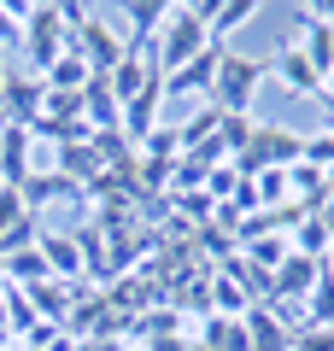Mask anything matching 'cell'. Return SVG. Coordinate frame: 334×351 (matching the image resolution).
Instances as JSON below:
<instances>
[{
  "mask_svg": "<svg viewBox=\"0 0 334 351\" xmlns=\"http://www.w3.org/2000/svg\"><path fill=\"white\" fill-rule=\"evenodd\" d=\"M205 12H211V0H199V6H170V12H164V29H159V41H153V59H159V76L182 71L188 59H199V53L211 47Z\"/></svg>",
  "mask_w": 334,
  "mask_h": 351,
  "instance_id": "1",
  "label": "cell"
},
{
  "mask_svg": "<svg viewBox=\"0 0 334 351\" xmlns=\"http://www.w3.org/2000/svg\"><path fill=\"white\" fill-rule=\"evenodd\" d=\"M18 47H24V59H30V76H47L53 64L71 53V36H65V24H59V6H36V0H30Z\"/></svg>",
  "mask_w": 334,
  "mask_h": 351,
  "instance_id": "3",
  "label": "cell"
},
{
  "mask_svg": "<svg viewBox=\"0 0 334 351\" xmlns=\"http://www.w3.org/2000/svg\"><path fill=\"white\" fill-rule=\"evenodd\" d=\"M317 269H322L317 258H299V252H287V258L276 263V276H270V293H276V299H305L311 281H317Z\"/></svg>",
  "mask_w": 334,
  "mask_h": 351,
  "instance_id": "10",
  "label": "cell"
},
{
  "mask_svg": "<svg viewBox=\"0 0 334 351\" xmlns=\"http://www.w3.org/2000/svg\"><path fill=\"white\" fill-rule=\"evenodd\" d=\"M88 82H94V71H88V64L76 59V53H65V59L53 64L47 76H41V88H53V94H82Z\"/></svg>",
  "mask_w": 334,
  "mask_h": 351,
  "instance_id": "15",
  "label": "cell"
},
{
  "mask_svg": "<svg viewBox=\"0 0 334 351\" xmlns=\"http://www.w3.org/2000/svg\"><path fill=\"white\" fill-rule=\"evenodd\" d=\"M270 76H282V94H293V100L322 94V76L305 64V53H299V47H276L270 53Z\"/></svg>",
  "mask_w": 334,
  "mask_h": 351,
  "instance_id": "6",
  "label": "cell"
},
{
  "mask_svg": "<svg viewBox=\"0 0 334 351\" xmlns=\"http://www.w3.org/2000/svg\"><path fill=\"white\" fill-rule=\"evenodd\" d=\"M82 117H88V129H94V117H100V135H111V129H118V117H124V100L111 94L106 76H94V82L82 88Z\"/></svg>",
  "mask_w": 334,
  "mask_h": 351,
  "instance_id": "13",
  "label": "cell"
},
{
  "mask_svg": "<svg viewBox=\"0 0 334 351\" xmlns=\"http://www.w3.org/2000/svg\"><path fill=\"white\" fill-rule=\"evenodd\" d=\"M287 351H334V328H299Z\"/></svg>",
  "mask_w": 334,
  "mask_h": 351,
  "instance_id": "18",
  "label": "cell"
},
{
  "mask_svg": "<svg viewBox=\"0 0 334 351\" xmlns=\"http://www.w3.org/2000/svg\"><path fill=\"white\" fill-rule=\"evenodd\" d=\"M36 246H41V258H47V276L53 281H76V276H82V246H76V234H53V228H41Z\"/></svg>",
  "mask_w": 334,
  "mask_h": 351,
  "instance_id": "8",
  "label": "cell"
},
{
  "mask_svg": "<svg viewBox=\"0 0 334 351\" xmlns=\"http://www.w3.org/2000/svg\"><path fill=\"white\" fill-rule=\"evenodd\" d=\"M252 18H258V0H211V12H205V29L217 47H229V36L235 29H247Z\"/></svg>",
  "mask_w": 334,
  "mask_h": 351,
  "instance_id": "11",
  "label": "cell"
},
{
  "mask_svg": "<svg viewBox=\"0 0 334 351\" xmlns=\"http://www.w3.org/2000/svg\"><path fill=\"white\" fill-rule=\"evenodd\" d=\"M299 24H305V29H299V41H293V47L305 53V64H311L317 76H329V71H334V29L322 24V18L311 12V6H299Z\"/></svg>",
  "mask_w": 334,
  "mask_h": 351,
  "instance_id": "7",
  "label": "cell"
},
{
  "mask_svg": "<svg viewBox=\"0 0 334 351\" xmlns=\"http://www.w3.org/2000/svg\"><path fill=\"white\" fill-rule=\"evenodd\" d=\"M217 64H223V47L211 41L199 59H188L182 71L164 76V100H176V94H199V100H211V88H217Z\"/></svg>",
  "mask_w": 334,
  "mask_h": 351,
  "instance_id": "5",
  "label": "cell"
},
{
  "mask_svg": "<svg viewBox=\"0 0 334 351\" xmlns=\"http://www.w3.org/2000/svg\"><path fill=\"white\" fill-rule=\"evenodd\" d=\"M317 217L329 223V234H334V188H329V199H322V211H317Z\"/></svg>",
  "mask_w": 334,
  "mask_h": 351,
  "instance_id": "20",
  "label": "cell"
},
{
  "mask_svg": "<svg viewBox=\"0 0 334 351\" xmlns=\"http://www.w3.org/2000/svg\"><path fill=\"white\" fill-rule=\"evenodd\" d=\"M305 322L311 328H334V276L329 269H317V281H311V293H305Z\"/></svg>",
  "mask_w": 334,
  "mask_h": 351,
  "instance_id": "16",
  "label": "cell"
},
{
  "mask_svg": "<svg viewBox=\"0 0 334 351\" xmlns=\"http://www.w3.org/2000/svg\"><path fill=\"white\" fill-rule=\"evenodd\" d=\"M30 217H36V211L24 205V188H0V240L12 234V228H24Z\"/></svg>",
  "mask_w": 334,
  "mask_h": 351,
  "instance_id": "17",
  "label": "cell"
},
{
  "mask_svg": "<svg viewBox=\"0 0 334 351\" xmlns=\"http://www.w3.org/2000/svg\"><path fill=\"white\" fill-rule=\"evenodd\" d=\"M299 147H305L299 129H287V123H258V129H252V141H247V152L235 158V170H241V176L293 170V164H299Z\"/></svg>",
  "mask_w": 334,
  "mask_h": 351,
  "instance_id": "4",
  "label": "cell"
},
{
  "mask_svg": "<svg viewBox=\"0 0 334 351\" xmlns=\"http://www.w3.org/2000/svg\"><path fill=\"white\" fill-rule=\"evenodd\" d=\"M0 351H12V346H0Z\"/></svg>",
  "mask_w": 334,
  "mask_h": 351,
  "instance_id": "25",
  "label": "cell"
},
{
  "mask_svg": "<svg viewBox=\"0 0 334 351\" xmlns=\"http://www.w3.org/2000/svg\"><path fill=\"white\" fill-rule=\"evenodd\" d=\"M0 334H12V328H6V287H0Z\"/></svg>",
  "mask_w": 334,
  "mask_h": 351,
  "instance_id": "21",
  "label": "cell"
},
{
  "mask_svg": "<svg viewBox=\"0 0 334 351\" xmlns=\"http://www.w3.org/2000/svg\"><path fill=\"white\" fill-rule=\"evenodd\" d=\"M317 100H322V106H329V112H334V71L322 76V94H317Z\"/></svg>",
  "mask_w": 334,
  "mask_h": 351,
  "instance_id": "19",
  "label": "cell"
},
{
  "mask_svg": "<svg viewBox=\"0 0 334 351\" xmlns=\"http://www.w3.org/2000/svg\"><path fill=\"white\" fill-rule=\"evenodd\" d=\"M199 346L205 351H247V316H211Z\"/></svg>",
  "mask_w": 334,
  "mask_h": 351,
  "instance_id": "14",
  "label": "cell"
},
{
  "mask_svg": "<svg viewBox=\"0 0 334 351\" xmlns=\"http://www.w3.org/2000/svg\"><path fill=\"white\" fill-rule=\"evenodd\" d=\"M30 182V129L6 123L0 129V188H24Z\"/></svg>",
  "mask_w": 334,
  "mask_h": 351,
  "instance_id": "9",
  "label": "cell"
},
{
  "mask_svg": "<svg viewBox=\"0 0 334 351\" xmlns=\"http://www.w3.org/2000/svg\"><path fill=\"white\" fill-rule=\"evenodd\" d=\"M270 82V59H247V53L223 47V64H217V88H211V106L223 117H247L258 106V88Z\"/></svg>",
  "mask_w": 334,
  "mask_h": 351,
  "instance_id": "2",
  "label": "cell"
},
{
  "mask_svg": "<svg viewBox=\"0 0 334 351\" xmlns=\"http://www.w3.org/2000/svg\"><path fill=\"white\" fill-rule=\"evenodd\" d=\"M322 269H329V276H334V246H329V258H322Z\"/></svg>",
  "mask_w": 334,
  "mask_h": 351,
  "instance_id": "22",
  "label": "cell"
},
{
  "mask_svg": "<svg viewBox=\"0 0 334 351\" xmlns=\"http://www.w3.org/2000/svg\"><path fill=\"white\" fill-rule=\"evenodd\" d=\"M287 346H293L287 322L276 311H264V304H252L247 311V351H287Z\"/></svg>",
  "mask_w": 334,
  "mask_h": 351,
  "instance_id": "12",
  "label": "cell"
},
{
  "mask_svg": "<svg viewBox=\"0 0 334 351\" xmlns=\"http://www.w3.org/2000/svg\"><path fill=\"white\" fill-rule=\"evenodd\" d=\"M0 287H6V269H0Z\"/></svg>",
  "mask_w": 334,
  "mask_h": 351,
  "instance_id": "24",
  "label": "cell"
},
{
  "mask_svg": "<svg viewBox=\"0 0 334 351\" xmlns=\"http://www.w3.org/2000/svg\"><path fill=\"white\" fill-rule=\"evenodd\" d=\"M0 88H6V64H0Z\"/></svg>",
  "mask_w": 334,
  "mask_h": 351,
  "instance_id": "23",
  "label": "cell"
}]
</instances>
